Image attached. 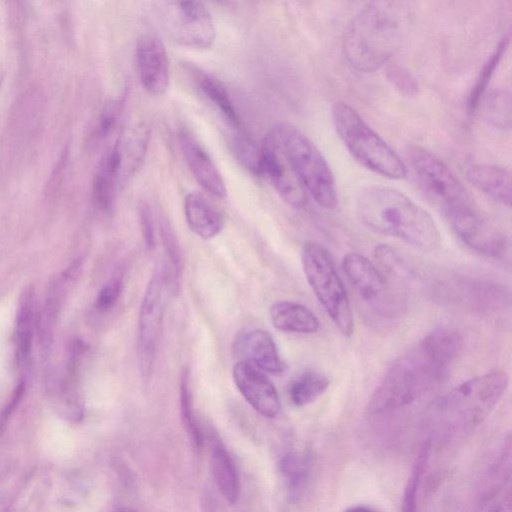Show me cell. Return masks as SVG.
<instances>
[{
	"mask_svg": "<svg viewBox=\"0 0 512 512\" xmlns=\"http://www.w3.org/2000/svg\"><path fill=\"white\" fill-rule=\"evenodd\" d=\"M462 346L461 335L453 329L430 332L390 367L371 395L367 412L390 413L417 401L442 381Z\"/></svg>",
	"mask_w": 512,
	"mask_h": 512,
	"instance_id": "6da1fadb",
	"label": "cell"
},
{
	"mask_svg": "<svg viewBox=\"0 0 512 512\" xmlns=\"http://www.w3.org/2000/svg\"><path fill=\"white\" fill-rule=\"evenodd\" d=\"M359 221L374 233L392 237L422 252H433L441 238L433 217L401 191L371 184L355 197Z\"/></svg>",
	"mask_w": 512,
	"mask_h": 512,
	"instance_id": "7a4b0ae2",
	"label": "cell"
},
{
	"mask_svg": "<svg viewBox=\"0 0 512 512\" xmlns=\"http://www.w3.org/2000/svg\"><path fill=\"white\" fill-rule=\"evenodd\" d=\"M507 387L508 376L502 370H493L458 384L429 408V426L434 435L450 439L472 432L494 411Z\"/></svg>",
	"mask_w": 512,
	"mask_h": 512,
	"instance_id": "3957f363",
	"label": "cell"
},
{
	"mask_svg": "<svg viewBox=\"0 0 512 512\" xmlns=\"http://www.w3.org/2000/svg\"><path fill=\"white\" fill-rule=\"evenodd\" d=\"M396 0H369L348 25L342 50L351 67L373 72L388 63L400 40Z\"/></svg>",
	"mask_w": 512,
	"mask_h": 512,
	"instance_id": "277c9868",
	"label": "cell"
},
{
	"mask_svg": "<svg viewBox=\"0 0 512 512\" xmlns=\"http://www.w3.org/2000/svg\"><path fill=\"white\" fill-rule=\"evenodd\" d=\"M331 119L337 136L358 164L388 179L406 177L407 169L399 155L353 107L335 102Z\"/></svg>",
	"mask_w": 512,
	"mask_h": 512,
	"instance_id": "5b68a950",
	"label": "cell"
},
{
	"mask_svg": "<svg viewBox=\"0 0 512 512\" xmlns=\"http://www.w3.org/2000/svg\"><path fill=\"white\" fill-rule=\"evenodd\" d=\"M272 130L308 196L326 210L335 209L338 205L335 178L320 149L291 124L279 123Z\"/></svg>",
	"mask_w": 512,
	"mask_h": 512,
	"instance_id": "8992f818",
	"label": "cell"
},
{
	"mask_svg": "<svg viewBox=\"0 0 512 512\" xmlns=\"http://www.w3.org/2000/svg\"><path fill=\"white\" fill-rule=\"evenodd\" d=\"M305 278L314 295L338 330L346 337L354 331L348 294L330 253L316 242H306L301 251Z\"/></svg>",
	"mask_w": 512,
	"mask_h": 512,
	"instance_id": "52a82bcc",
	"label": "cell"
},
{
	"mask_svg": "<svg viewBox=\"0 0 512 512\" xmlns=\"http://www.w3.org/2000/svg\"><path fill=\"white\" fill-rule=\"evenodd\" d=\"M408 157L419 189L444 217L476 206L463 183L437 156L425 148L413 146Z\"/></svg>",
	"mask_w": 512,
	"mask_h": 512,
	"instance_id": "ba28073f",
	"label": "cell"
},
{
	"mask_svg": "<svg viewBox=\"0 0 512 512\" xmlns=\"http://www.w3.org/2000/svg\"><path fill=\"white\" fill-rule=\"evenodd\" d=\"M174 294L164 266L157 265L147 284L138 316L137 357L144 383L149 381L153 371L168 297Z\"/></svg>",
	"mask_w": 512,
	"mask_h": 512,
	"instance_id": "9c48e42d",
	"label": "cell"
},
{
	"mask_svg": "<svg viewBox=\"0 0 512 512\" xmlns=\"http://www.w3.org/2000/svg\"><path fill=\"white\" fill-rule=\"evenodd\" d=\"M156 11L163 29L177 44L194 49L213 45L214 22L201 0H156Z\"/></svg>",
	"mask_w": 512,
	"mask_h": 512,
	"instance_id": "30bf717a",
	"label": "cell"
},
{
	"mask_svg": "<svg viewBox=\"0 0 512 512\" xmlns=\"http://www.w3.org/2000/svg\"><path fill=\"white\" fill-rule=\"evenodd\" d=\"M260 149L262 175L287 205L296 209L304 207L308 194L272 129L265 135Z\"/></svg>",
	"mask_w": 512,
	"mask_h": 512,
	"instance_id": "8fae6325",
	"label": "cell"
},
{
	"mask_svg": "<svg viewBox=\"0 0 512 512\" xmlns=\"http://www.w3.org/2000/svg\"><path fill=\"white\" fill-rule=\"evenodd\" d=\"M445 219L458 239L472 251L497 260L508 254V238L488 223L476 206L454 212Z\"/></svg>",
	"mask_w": 512,
	"mask_h": 512,
	"instance_id": "7c38bea8",
	"label": "cell"
},
{
	"mask_svg": "<svg viewBox=\"0 0 512 512\" xmlns=\"http://www.w3.org/2000/svg\"><path fill=\"white\" fill-rule=\"evenodd\" d=\"M149 135V129L142 124L128 126L112 150L102 158L101 162L117 184L129 180L141 167L148 150Z\"/></svg>",
	"mask_w": 512,
	"mask_h": 512,
	"instance_id": "4fadbf2b",
	"label": "cell"
},
{
	"mask_svg": "<svg viewBox=\"0 0 512 512\" xmlns=\"http://www.w3.org/2000/svg\"><path fill=\"white\" fill-rule=\"evenodd\" d=\"M342 269L363 301L379 311L388 309L391 300L388 283L371 260L357 252H350L342 259Z\"/></svg>",
	"mask_w": 512,
	"mask_h": 512,
	"instance_id": "5bb4252c",
	"label": "cell"
},
{
	"mask_svg": "<svg viewBox=\"0 0 512 512\" xmlns=\"http://www.w3.org/2000/svg\"><path fill=\"white\" fill-rule=\"evenodd\" d=\"M135 58L144 90L153 96L164 94L169 87L170 64L161 39L154 33H143L137 41Z\"/></svg>",
	"mask_w": 512,
	"mask_h": 512,
	"instance_id": "9a60e30c",
	"label": "cell"
},
{
	"mask_svg": "<svg viewBox=\"0 0 512 512\" xmlns=\"http://www.w3.org/2000/svg\"><path fill=\"white\" fill-rule=\"evenodd\" d=\"M232 378L240 394L259 414L267 418L279 414L281 404L278 392L262 370L241 360L234 364Z\"/></svg>",
	"mask_w": 512,
	"mask_h": 512,
	"instance_id": "2e32d148",
	"label": "cell"
},
{
	"mask_svg": "<svg viewBox=\"0 0 512 512\" xmlns=\"http://www.w3.org/2000/svg\"><path fill=\"white\" fill-rule=\"evenodd\" d=\"M510 438L501 447L497 457L492 461L479 488L478 505L481 510L510 509Z\"/></svg>",
	"mask_w": 512,
	"mask_h": 512,
	"instance_id": "e0dca14e",
	"label": "cell"
},
{
	"mask_svg": "<svg viewBox=\"0 0 512 512\" xmlns=\"http://www.w3.org/2000/svg\"><path fill=\"white\" fill-rule=\"evenodd\" d=\"M180 149L192 175L209 194L224 198L227 190L223 178L206 150L188 132L179 135Z\"/></svg>",
	"mask_w": 512,
	"mask_h": 512,
	"instance_id": "ac0fdd59",
	"label": "cell"
},
{
	"mask_svg": "<svg viewBox=\"0 0 512 512\" xmlns=\"http://www.w3.org/2000/svg\"><path fill=\"white\" fill-rule=\"evenodd\" d=\"M234 346L243 361L272 374L282 372L283 363L269 332L262 329L245 332L237 338Z\"/></svg>",
	"mask_w": 512,
	"mask_h": 512,
	"instance_id": "d6986e66",
	"label": "cell"
},
{
	"mask_svg": "<svg viewBox=\"0 0 512 512\" xmlns=\"http://www.w3.org/2000/svg\"><path fill=\"white\" fill-rule=\"evenodd\" d=\"M468 182L495 202L511 206V174L502 166L474 164L466 171Z\"/></svg>",
	"mask_w": 512,
	"mask_h": 512,
	"instance_id": "ffe728a7",
	"label": "cell"
},
{
	"mask_svg": "<svg viewBox=\"0 0 512 512\" xmlns=\"http://www.w3.org/2000/svg\"><path fill=\"white\" fill-rule=\"evenodd\" d=\"M184 213L190 230L203 240L213 239L223 229L224 220L220 212L198 192L185 196Z\"/></svg>",
	"mask_w": 512,
	"mask_h": 512,
	"instance_id": "44dd1931",
	"label": "cell"
},
{
	"mask_svg": "<svg viewBox=\"0 0 512 512\" xmlns=\"http://www.w3.org/2000/svg\"><path fill=\"white\" fill-rule=\"evenodd\" d=\"M210 466L214 482L226 502L235 504L240 496V476L234 459L217 437L211 438Z\"/></svg>",
	"mask_w": 512,
	"mask_h": 512,
	"instance_id": "7402d4cb",
	"label": "cell"
},
{
	"mask_svg": "<svg viewBox=\"0 0 512 512\" xmlns=\"http://www.w3.org/2000/svg\"><path fill=\"white\" fill-rule=\"evenodd\" d=\"M273 326L282 332L313 334L320 328L317 316L305 305L290 300H279L270 307Z\"/></svg>",
	"mask_w": 512,
	"mask_h": 512,
	"instance_id": "603a6c76",
	"label": "cell"
},
{
	"mask_svg": "<svg viewBox=\"0 0 512 512\" xmlns=\"http://www.w3.org/2000/svg\"><path fill=\"white\" fill-rule=\"evenodd\" d=\"M186 68L202 94L215 106L231 127L238 129L240 121L237 111L222 82L195 65L187 64Z\"/></svg>",
	"mask_w": 512,
	"mask_h": 512,
	"instance_id": "cb8c5ba5",
	"label": "cell"
},
{
	"mask_svg": "<svg viewBox=\"0 0 512 512\" xmlns=\"http://www.w3.org/2000/svg\"><path fill=\"white\" fill-rule=\"evenodd\" d=\"M312 471V457L306 452L291 451L279 461V472L287 495L297 502L305 493Z\"/></svg>",
	"mask_w": 512,
	"mask_h": 512,
	"instance_id": "d4e9b609",
	"label": "cell"
},
{
	"mask_svg": "<svg viewBox=\"0 0 512 512\" xmlns=\"http://www.w3.org/2000/svg\"><path fill=\"white\" fill-rule=\"evenodd\" d=\"M33 322V291L27 289L23 292L16 323L17 359L20 365L26 366L29 362L32 344Z\"/></svg>",
	"mask_w": 512,
	"mask_h": 512,
	"instance_id": "484cf974",
	"label": "cell"
},
{
	"mask_svg": "<svg viewBox=\"0 0 512 512\" xmlns=\"http://www.w3.org/2000/svg\"><path fill=\"white\" fill-rule=\"evenodd\" d=\"M329 387L328 378L317 371H306L295 378L288 389L289 398L296 407L315 401Z\"/></svg>",
	"mask_w": 512,
	"mask_h": 512,
	"instance_id": "4316f807",
	"label": "cell"
},
{
	"mask_svg": "<svg viewBox=\"0 0 512 512\" xmlns=\"http://www.w3.org/2000/svg\"><path fill=\"white\" fill-rule=\"evenodd\" d=\"M508 45L509 37L505 36L482 66L468 97L467 110L469 114H473L478 109L497 67L508 49Z\"/></svg>",
	"mask_w": 512,
	"mask_h": 512,
	"instance_id": "83f0119b",
	"label": "cell"
},
{
	"mask_svg": "<svg viewBox=\"0 0 512 512\" xmlns=\"http://www.w3.org/2000/svg\"><path fill=\"white\" fill-rule=\"evenodd\" d=\"M179 391L180 414L183 427L195 449L201 450L204 444V433L194 413L190 375L187 369L181 375Z\"/></svg>",
	"mask_w": 512,
	"mask_h": 512,
	"instance_id": "f1b7e54d",
	"label": "cell"
},
{
	"mask_svg": "<svg viewBox=\"0 0 512 512\" xmlns=\"http://www.w3.org/2000/svg\"><path fill=\"white\" fill-rule=\"evenodd\" d=\"M431 452V441L426 440L415 459L408 477L402 499V511L413 512L417 509V495L423 475L428 467Z\"/></svg>",
	"mask_w": 512,
	"mask_h": 512,
	"instance_id": "f546056e",
	"label": "cell"
},
{
	"mask_svg": "<svg viewBox=\"0 0 512 512\" xmlns=\"http://www.w3.org/2000/svg\"><path fill=\"white\" fill-rule=\"evenodd\" d=\"M160 235L168 260L163 265L174 286L179 289L181 277V255L178 240L173 233L170 223L162 216L159 222Z\"/></svg>",
	"mask_w": 512,
	"mask_h": 512,
	"instance_id": "4dcf8cb0",
	"label": "cell"
},
{
	"mask_svg": "<svg viewBox=\"0 0 512 512\" xmlns=\"http://www.w3.org/2000/svg\"><path fill=\"white\" fill-rule=\"evenodd\" d=\"M116 186L114 176L100 162L93 181V194L98 205L105 211H109L113 206Z\"/></svg>",
	"mask_w": 512,
	"mask_h": 512,
	"instance_id": "1f68e13d",
	"label": "cell"
},
{
	"mask_svg": "<svg viewBox=\"0 0 512 512\" xmlns=\"http://www.w3.org/2000/svg\"><path fill=\"white\" fill-rule=\"evenodd\" d=\"M232 147L238 159L251 172L262 175L261 149L259 147L240 132L233 137Z\"/></svg>",
	"mask_w": 512,
	"mask_h": 512,
	"instance_id": "d6a6232c",
	"label": "cell"
},
{
	"mask_svg": "<svg viewBox=\"0 0 512 512\" xmlns=\"http://www.w3.org/2000/svg\"><path fill=\"white\" fill-rule=\"evenodd\" d=\"M385 65L386 78L397 91L407 97H413L418 93L417 81L406 68L397 63Z\"/></svg>",
	"mask_w": 512,
	"mask_h": 512,
	"instance_id": "836d02e7",
	"label": "cell"
},
{
	"mask_svg": "<svg viewBox=\"0 0 512 512\" xmlns=\"http://www.w3.org/2000/svg\"><path fill=\"white\" fill-rule=\"evenodd\" d=\"M123 289V271L118 269L108 283L100 290L96 307L105 312L110 310L117 303Z\"/></svg>",
	"mask_w": 512,
	"mask_h": 512,
	"instance_id": "e575fe53",
	"label": "cell"
},
{
	"mask_svg": "<svg viewBox=\"0 0 512 512\" xmlns=\"http://www.w3.org/2000/svg\"><path fill=\"white\" fill-rule=\"evenodd\" d=\"M374 257L383 268L391 273L399 271L402 264H404L396 251L385 244H379L375 247Z\"/></svg>",
	"mask_w": 512,
	"mask_h": 512,
	"instance_id": "d590c367",
	"label": "cell"
},
{
	"mask_svg": "<svg viewBox=\"0 0 512 512\" xmlns=\"http://www.w3.org/2000/svg\"><path fill=\"white\" fill-rule=\"evenodd\" d=\"M139 219L142 236L145 245L149 250L155 247V228L152 210L148 203H141L139 208Z\"/></svg>",
	"mask_w": 512,
	"mask_h": 512,
	"instance_id": "8d00e7d4",
	"label": "cell"
},
{
	"mask_svg": "<svg viewBox=\"0 0 512 512\" xmlns=\"http://www.w3.org/2000/svg\"><path fill=\"white\" fill-rule=\"evenodd\" d=\"M122 104L120 102H114L110 104L103 112L99 122V134L101 136H107L115 128L118 119L120 117Z\"/></svg>",
	"mask_w": 512,
	"mask_h": 512,
	"instance_id": "74e56055",
	"label": "cell"
},
{
	"mask_svg": "<svg viewBox=\"0 0 512 512\" xmlns=\"http://www.w3.org/2000/svg\"><path fill=\"white\" fill-rule=\"evenodd\" d=\"M492 105L488 109L487 114L489 113V119L493 121L494 124L505 126L506 121L509 124L510 122L505 119V115L510 114V107H506L509 105V101L506 103L505 97L503 95H495L492 99Z\"/></svg>",
	"mask_w": 512,
	"mask_h": 512,
	"instance_id": "f35d334b",
	"label": "cell"
},
{
	"mask_svg": "<svg viewBox=\"0 0 512 512\" xmlns=\"http://www.w3.org/2000/svg\"><path fill=\"white\" fill-rule=\"evenodd\" d=\"M23 391H24V384L23 383H20L13 396H12V399L11 401L9 402V404L2 410L1 414H0V433L3 431V429L5 428L6 426V423H7V420L8 418L10 417V415L12 414L13 410L16 408L17 404L19 403L20 399H21V396L23 394Z\"/></svg>",
	"mask_w": 512,
	"mask_h": 512,
	"instance_id": "ab89813d",
	"label": "cell"
},
{
	"mask_svg": "<svg viewBox=\"0 0 512 512\" xmlns=\"http://www.w3.org/2000/svg\"><path fill=\"white\" fill-rule=\"evenodd\" d=\"M347 510H365V511H369V510H374V509L369 507V506H364L363 504H361V505L350 507Z\"/></svg>",
	"mask_w": 512,
	"mask_h": 512,
	"instance_id": "60d3db41",
	"label": "cell"
}]
</instances>
